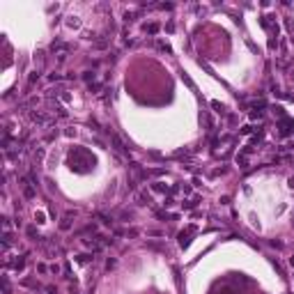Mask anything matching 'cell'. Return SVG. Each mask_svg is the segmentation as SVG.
<instances>
[{
	"mask_svg": "<svg viewBox=\"0 0 294 294\" xmlns=\"http://www.w3.org/2000/svg\"><path fill=\"white\" fill-rule=\"evenodd\" d=\"M60 227H62V230H69V221H67V218H64V221L60 223Z\"/></svg>",
	"mask_w": 294,
	"mask_h": 294,
	"instance_id": "obj_5",
	"label": "cell"
},
{
	"mask_svg": "<svg viewBox=\"0 0 294 294\" xmlns=\"http://www.w3.org/2000/svg\"><path fill=\"white\" fill-rule=\"evenodd\" d=\"M30 117H32V122H39V124H46V122H48V117L42 115V113H30Z\"/></svg>",
	"mask_w": 294,
	"mask_h": 294,
	"instance_id": "obj_2",
	"label": "cell"
},
{
	"mask_svg": "<svg viewBox=\"0 0 294 294\" xmlns=\"http://www.w3.org/2000/svg\"><path fill=\"white\" fill-rule=\"evenodd\" d=\"M211 106H214V108H216V110H218V113H223V106H221L218 101H211Z\"/></svg>",
	"mask_w": 294,
	"mask_h": 294,
	"instance_id": "obj_4",
	"label": "cell"
},
{
	"mask_svg": "<svg viewBox=\"0 0 294 294\" xmlns=\"http://www.w3.org/2000/svg\"><path fill=\"white\" fill-rule=\"evenodd\" d=\"M110 143L115 145V149L117 152H126V147H124V143L120 140V136H115V133H110Z\"/></svg>",
	"mask_w": 294,
	"mask_h": 294,
	"instance_id": "obj_1",
	"label": "cell"
},
{
	"mask_svg": "<svg viewBox=\"0 0 294 294\" xmlns=\"http://www.w3.org/2000/svg\"><path fill=\"white\" fill-rule=\"evenodd\" d=\"M290 264H292V267H294V257H290Z\"/></svg>",
	"mask_w": 294,
	"mask_h": 294,
	"instance_id": "obj_6",
	"label": "cell"
},
{
	"mask_svg": "<svg viewBox=\"0 0 294 294\" xmlns=\"http://www.w3.org/2000/svg\"><path fill=\"white\" fill-rule=\"evenodd\" d=\"M158 30V25H156V23H152V25H145V32H149V34H154Z\"/></svg>",
	"mask_w": 294,
	"mask_h": 294,
	"instance_id": "obj_3",
	"label": "cell"
}]
</instances>
